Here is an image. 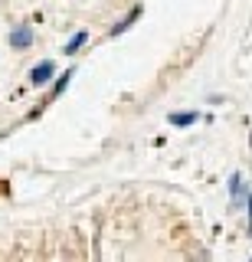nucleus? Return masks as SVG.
<instances>
[{
	"mask_svg": "<svg viewBox=\"0 0 252 262\" xmlns=\"http://www.w3.org/2000/svg\"><path fill=\"white\" fill-rule=\"evenodd\" d=\"M230 196H233V207L246 203V196H249V190H246V180H242L239 170H236V174L230 177Z\"/></svg>",
	"mask_w": 252,
	"mask_h": 262,
	"instance_id": "7ed1b4c3",
	"label": "nucleus"
},
{
	"mask_svg": "<svg viewBox=\"0 0 252 262\" xmlns=\"http://www.w3.org/2000/svg\"><path fill=\"white\" fill-rule=\"evenodd\" d=\"M53 79H56V62L53 59H43V62H36L33 69H30V85H33V89L50 85Z\"/></svg>",
	"mask_w": 252,
	"mask_h": 262,
	"instance_id": "f257e3e1",
	"label": "nucleus"
},
{
	"mask_svg": "<svg viewBox=\"0 0 252 262\" xmlns=\"http://www.w3.org/2000/svg\"><path fill=\"white\" fill-rule=\"evenodd\" d=\"M167 121L174 128H190V125H197V121H200V112H170Z\"/></svg>",
	"mask_w": 252,
	"mask_h": 262,
	"instance_id": "20e7f679",
	"label": "nucleus"
},
{
	"mask_svg": "<svg viewBox=\"0 0 252 262\" xmlns=\"http://www.w3.org/2000/svg\"><path fill=\"white\" fill-rule=\"evenodd\" d=\"M85 43H88V30H79V33H72V36H69V43L62 46V53H66V56H76Z\"/></svg>",
	"mask_w": 252,
	"mask_h": 262,
	"instance_id": "39448f33",
	"label": "nucleus"
},
{
	"mask_svg": "<svg viewBox=\"0 0 252 262\" xmlns=\"http://www.w3.org/2000/svg\"><path fill=\"white\" fill-rule=\"evenodd\" d=\"M10 46H13V49H30V46H33V30H30L27 23L13 27V30H10Z\"/></svg>",
	"mask_w": 252,
	"mask_h": 262,
	"instance_id": "f03ea898",
	"label": "nucleus"
},
{
	"mask_svg": "<svg viewBox=\"0 0 252 262\" xmlns=\"http://www.w3.org/2000/svg\"><path fill=\"white\" fill-rule=\"evenodd\" d=\"M72 76H76V69H66V72H62V76L53 82V92H50V98H59L62 92H66V89H69V82H72Z\"/></svg>",
	"mask_w": 252,
	"mask_h": 262,
	"instance_id": "423d86ee",
	"label": "nucleus"
},
{
	"mask_svg": "<svg viewBox=\"0 0 252 262\" xmlns=\"http://www.w3.org/2000/svg\"><path fill=\"white\" fill-rule=\"evenodd\" d=\"M138 16H141V7H134V10H131V13H128V16H125V20H118V23H115V27H111V36H121V33H125V30H128V27H131V23L138 20Z\"/></svg>",
	"mask_w": 252,
	"mask_h": 262,
	"instance_id": "0eeeda50",
	"label": "nucleus"
}]
</instances>
